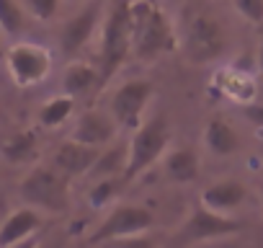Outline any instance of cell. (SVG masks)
Wrapping results in <instances>:
<instances>
[{
	"label": "cell",
	"instance_id": "obj_25",
	"mask_svg": "<svg viewBox=\"0 0 263 248\" xmlns=\"http://www.w3.org/2000/svg\"><path fill=\"white\" fill-rule=\"evenodd\" d=\"M29 13L39 21H52L60 11V0H24Z\"/></svg>",
	"mask_w": 263,
	"mask_h": 248
},
{
	"label": "cell",
	"instance_id": "obj_18",
	"mask_svg": "<svg viewBox=\"0 0 263 248\" xmlns=\"http://www.w3.org/2000/svg\"><path fill=\"white\" fill-rule=\"evenodd\" d=\"M36 145H39L36 132H34V130H24V132L11 135V137L3 143V148H0V153H3V158H6L8 163L21 166V163L34 161V155H36Z\"/></svg>",
	"mask_w": 263,
	"mask_h": 248
},
{
	"label": "cell",
	"instance_id": "obj_19",
	"mask_svg": "<svg viewBox=\"0 0 263 248\" xmlns=\"http://www.w3.org/2000/svg\"><path fill=\"white\" fill-rule=\"evenodd\" d=\"M126 153H129V148H119V145L103 148L98 161H96V166H93V171L88 176H93L96 181L124 176V171H126Z\"/></svg>",
	"mask_w": 263,
	"mask_h": 248
},
{
	"label": "cell",
	"instance_id": "obj_10",
	"mask_svg": "<svg viewBox=\"0 0 263 248\" xmlns=\"http://www.w3.org/2000/svg\"><path fill=\"white\" fill-rule=\"evenodd\" d=\"M101 150L83 145L78 140H65L52 150V168L60 171L67 179H78V176H88L98 161Z\"/></svg>",
	"mask_w": 263,
	"mask_h": 248
},
{
	"label": "cell",
	"instance_id": "obj_15",
	"mask_svg": "<svg viewBox=\"0 0 263 248\" xmlns=\"http://www.w3.org/2000/svg\"><path fill=\"white\" fill-rule=\"evenodd\" d=\"M201 143L204 148L217 155V158H230L237 153L240 148V137L235 132V127L230 121H224L222 116H212L206 124H204V132H201Z\"/></svg>",
	"mask_w": 263,
	"mask_h": 248
},
{
	"label": "cell",
	"instance_id": "obj_22",
	"mask_svg": "<svg viewBox=\"0 0 263 248\" xmlns=\"http://www.w3.org/2000/svg\"><path fill=\"white\" fill-rule=\"evenodd\" d=\"M124 176H119V179H101V181H96L93 186H90V191H88V204L93 207V209H101V207H106L108 202H114L116 199V194L124 189Z\"/></svg>",
	"mask_w": 263,
	"mask_h": 248
},
{
	"label": "cell",
	"instance_id": "obj_32",
	"mask_svg": "<svg viewBox=\"0 0 263 248\" xmlns=\"http://www.w3.org/2000/svg\"><path fill=\"white\" fill-rule=\"evenodd\" d=\"M260 153H263V148H260Z\"/></svg>",
	"mask_w": 263,
	"mask_h": 248
},
{
	"label": "cell",
	"instance_id": "obj_9",
	"mask_svg": "<svg viewBox=\"0 0 263 248\" xmlns=\"http://www.w3.org/2000/svg\"><path fill=\"white\" fill-rule=\"evenodd\" d=\"M240 230H242V222L235 220L232 215H222V212H214V209L199 204L191 209L189 220L183 222L181 240L183 243H209V240L237 235Z\"/></svg>",
	"mask_w": 263,
	"mask_h": 248
},
{
	"label": "cell",
	"instance_id": "obj_13",
	"mask_svg": "<svg viewBox=\"0 0 263 248\" xmlns=\"http://www.w3.org/2000/svg\"><path fill=\"white\" fill-rule=\"evenodd\" d=\"M42 225H44V217L34 207H21V209L11 212L3 220V225H0V248H8V245L36 238Z\"/></svg>",
	"mask_w": 263,
	"mask_h": 248
},
{
	"label": "cell",
	"instance_id": "obj_12",
	"mask_svg": "<svg viewBox=\"0 0 263 248\" xmlns=\"http://www.w3.org/2000/svg\"><path fill=\"white\" fill-rule=\"evenodd\" d=\"M98 21H101V13H98V6H96V3L88 6V8H83L80 13H75L72 19H67V21L62 24V29H60L62 52H65V55L80 52V49L90 42V37L96 34Z\"/></svg>",
	"mask_w": 263,
	"mask_h": 248
},
{
	"label": "cell",
	"instance_id": "obj_21",
	"mask_svg": "<svg viewBox=\"0 0 263 248\" xmlns=\"http://www.w3.org/2000/svg\"><path fill=\"white\" fill-rule=\"evenodd\" d=\"M222 78H224V83H222V93H224V96H230V98H235V101H240V103L253 101V91H255V88H253L250 75L237 73V70H224Z\"/></svg>",
	"mask_w": 263,
	"mask_h": 248
},
{
	"label": "cell",
	"instance_id": "obj_5",
	"mask_svg": "<svg viewBox=\"0 0 263 248\" xmlns=\"http://www.w3.org/2000/svg\"><path fill=\"white\" fill-rule=\"evenodd\" d=\"M227 49V34L222 24L209 13H194L183 34V55L191 65L214 62Z\"/></svg>",
	"mask_w": 263,
	"mask_h": 248
},
{
	"label": "cell",
	"instance_id": "obj_30",
	"mask_svg": "<svg viewBox=\"0 0 263 248\" xmlns=\"http://www.w3.org/2000/svg\"><path fill=\"white\" fill-rule=\"evenodd\" d=\"M39 248H54V245H42V243H39Z\"/></svg>",
	"mask_w": 263,
	"mask_h": 248
},
{
	"label": "cell",
	"instance_id": "obj_29",
	"mask_svg": "<svg viewBox=\"0 0 263 248\" xmlns=\"http://www.w3.org/2000/svg\"><path fill=\"white\" fill-rule=\"evenodd\" d=\"M8 248H39V238H31V240H24V243H16Z\"/></svg>",
	"mask_w": 263,
	"mask_h": 248
},
{
	"label": "cell",
	"instance_id": "obj_26",
	"mask_svg": "<svg viewBox=\"0 0 263 248\" xmlns=\"http://www.w3.org/2000/svg\"><path fill=\"white\" fill-rule=\"evenodd\" d=\"M101 248H158V243H155L147 233H140V235H129V238L108 240V243H103Z\"/></svg>",
	"mask_w": 263,
	"mask_h": 248
},
{
	"label": "cell",
	"instance_id": "obj_16",
	"mask_svg": "<svg viewBox=\"0 0 263 248\" xmlns=\"http://www.w3.org/2000/svg\"><path fill=\"white\" fill-rule=\"evenodd\" d=\"M165 176L176 184H191L199 179V155L191 148H176L163 158Z\"/></svg>",
	"mask_w": 263,
	"mask_h": 248
},
{
	"label": "cell",
	"instance_id": "obj_7",
	"mask_svg": "<svg viewBox=\"0 0 263 248\" xmlns=\"http://www.w3.org/2000/svg\"><path fill=\"white\" fill-rule=\"evenodd\" d=\"M6 67L18 88L39 85L52 70V55L47 47L34 42H18L6 55Z\"/></svg>",
	"mask_w": 263,
	"mask_h": 248
},
{
	"label": "cell",
	"instance_id": "obj_2",
	"mask_svg": "<svg viewBox=\"0 0 263 248\" xmlns=\"http://www.w3.org/2000/svg\"><path fill=\"white\" fill-rule=\"evenodd\" d=\"M132 55V0H111L101 29V78L103 83Z\"/></svg>",
	"mask_w": 263,
	"mask_h": 248
},
{
	"label": "cell",
	"instance_id": "obj_6",
	"mask_svg": "<svg viewBox=\"0 0 263 248\" xmlns=\"http://www.w3.org/2000/svg\"><path fill=\"white\" fill-rule=\"evenodd\" d=\"M155 225V217L147 207L142 204H132V202H119L106 217L103 222L90 233L88 243L90 245H103L108 240H119V238H129V235H140L147 233Z\"/></svg>",
	"mask_w": 263,
	"mask_h": 248
},
{
	"label": "cell",
	"instance_id": "obj_1",
	"mask_svg": "<svg viewBox=\"0 0 263 248\" xmlns=\"http://www.w3.org/2000/svg\"><path fill=\"white\" fill-rule=\"evenodd\" d=\"M178 49V37L168 13L155 0H132V55L153 62Z\"/></svg>",
	"mask_w": 263,
	"mask_h": 248
},
{
	"label": "cell",
	"instance_id": "obj_17",
	"mask_svg": "<svg viewBox=\"0 0 263 248\" xmlns=\"http://www.w3.org/2000/svg\"><path fill=\"white\" fill-rule=\"evenodd\" d=\"M103 83L101 78V67H93L88 62H72L67 65L65 75H62V85H65V93L67 96H85L90 93L93 88H98Z\"/></svg>",
	"mask_w": 263,
	"mask_h": 248
},
{
	"label": "cell",
	"instance_id": "obj_3",
	"mask_svg": "<svg viewBox=\"0 0 263 248\" xmlns=\"http://www.w3.org/2000/svg\"><path fill=\"white\" fill-rule=\"evenodd\" d=\"M21 199L49 215H65L70 209V179L52 166H34L18 184Z\"/></svg>",
	"mask_w": 263,
	"mask_h": 248
},
{
	"label": "cell",
	"instance_id": "obj_4",
	"mask_svg": "<svg viewBox=\"0 0 263 248\" xmlns=\"http://www.w3.org/2000/svg\"><path fill=\"white\" fill-rule=\"evenodd\" d=\"M171 145V130L168 121L163 116H153L147 119L140 130L132 132L129 140V153H126V171H124V181H135L140 179L145 171H150L160 158H165V150Z\"/></svg>",
	"mask_w": 263,
	"mask_h": 248
},
{
	"label": "cell",
	"instance_id": "obj_11",
	"mask_svg": "<svg viewBox=\"0 0 263 248\" xmlns=\"http://www.w3.org/2000/svg\"><path fill=\"white\" fill-rule=\"evenodd\" d=\"M116 127H119V124H116L114 116L90 109V111L80 114V119L75 121L70 140H78V143H83V145H90V148L103 150V148H108V145L114 143Z\"/></svg>",
	"mask_w": 263,
	"mask_h": 248
},
{
	"label": "cell",
	"instance_id": "obj_24",
	"mask_svg": "<svg viewBox=\"0 0 263 248\" xmlns=\"http://www.w3.org/2000/svg\"><path fill=\"white\" fill-rule=\"evenodd\" d=\"M232 6L245 21L255 26L263 24V0H232Z\"/></svg>",
	"mask_w": 263,
	"mask_h": 248
},
{
	"label": "cell",
	"instance_id": "obj_31",
	"mask_svg": "<svg viewBox=\"0 0 263 248\" xmlns=\"http://www.w3.org/2000/svg\"><path fill=\"white\" fill-rule=\"evenodd\" d=\"M260 199H263V186H260Z\"/></svg>",
	"mask_w": 263,
	"mask_h": 248
},
{
	"label": "cell",
	"instance_id": "obj_8",
	"mask_svg": "<svg viewBox=\"0 0 263 248\" xmlns=\"http://www.w3.org/2000/svg\"><path fill=\"white\" fill-rule=\"evenodd\" d=\"M153 83L150 80H126L124 85H119L111 96V116L116 119L119 127L124 130H140L142 127V116L153 101Z\"/></svg>",
	"mask_w": 263,
	"mask_h": 248
},
{
	"label": "cell",
	"instance_id": "obj_28",
	"mask_svg": "<svg viewBox=\"0 0 263 248\" xmlns=\"http://www.w3.org/2000/svg\"><path fill=\"white\" fill-rule=\"evenodd\" d=\"M255 62H258V70L263 73V24L258 26V55H255Z\"/></svg>",
	"mask_w": 263,
	"mask_h": 248
},
{
	"label": "cell",
	"instance_id": "obj_27",
	"mask_svg": "<svg viewBox=\"0 0 263 248\" xmlns=\"http://www.w3.org/2000/svg\"><path fill=\"white\" fill-rule=\"evenodd\" d=\"M242 116L253 124L255 130H263V103H260V101H248V103H242Z\"/></svg>",
	"mask_w": 263,
	"mask_h": 248
},
{
	"label": "cell",
	"instance_id": "obj_14",
	"mask_svg": "<svg viewBox=\"0 0 263 248\" xmlns=\"http://www.w3.org/2000/svg\"><path fill=\"white\" fill-rule=\"evenodd\" d=\"M245 199H248V189L237 179L214 181L201 191V204L214 209V212H222V215H232Z\"/></svg>",
	"mask_w": 263,
	"mask_h": 248
},
{
	"label": "cell",
	"instance_id": "obj_23",
	"mask_svg": "<svg viewBox=\"0 0 263 248\" xmlns=\"http://www.w3.org/2000/svg\"><path fill=\"white\" fill-rule=\"evenodd\" d=\"M24 26H26V16L18 0H0V31L16 37L24 31Z\"/></svg>",
	"mask_w": 263,
	"mask_h": 248
},
{
	"label": "cell",
	"instance_id": "obj_20",
	"mask_svg": "<svg viewBox=\"0 0 263 248\" xmlns=\"http://www.w3.org/2000/svg\"><path fill=\"white\" fill-rule=\"evenodd\" d=\"M72 111H75V98L67 96V93H62V96H54V98L44 101L42 109H39V114H36V119H39L42 127L54 130V127L65 124L72 116Z\"/></svg>",
	"mask_w": 263,
	"mask_h": 248
}]
</instances>
